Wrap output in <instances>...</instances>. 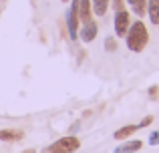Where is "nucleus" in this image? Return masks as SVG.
Returning a JSON list of instances; mask_svg holds the SVG:
<instances>
[{"mask_svg":"<svg viewBox=\"0 0 159 153\" xmlns=\"http://www.w3.org/2000/svg\"><path fill=\"white\" fill-rule=\"evenodd\" d=\"M97 34H99V24L95 22H87V24H83L81 28H79V38L83 40V43H93L95 38H97Z\"/></svg>","mask_w":159,"mask_h":153,"instance_id":"5","label":"nucleus"},{"mask_svg":"<svg viewBox=\"0 0 159 153\" xmlns=\"http://www.w3.org/2000/svg\"><path fill=\"white\" fill-rule=\"evenodd\" d=\"M109 8H113V10H123L125 8V4H123V0H111V4H109Z\"/></svg>","mask_w":159,"mask_h":153,"instance_id":"14","label":"nucleus"},{"mask_svg":"<svg viewBox=\"0 0 159 153\" xmlns=\"http://www.w3.org/2000/svg\"><path fill=\"white\" fill-rule=\"evenodd\" d=\"M79 18H81V24L93 22V4H91V0H79Z\"/></svg>","mask_w":159,"mask_h":153,"instance_id":"6","label":"nucleus"},{"mask_svg":"<svg viewBox=\"0 0 159 153\" xmlns=\"http://www.w3.org/2000/svg\"><path fill=\"white\" fill-rule=\"evenodd\" d=\"M65 22H66V30H69L70 40H77L79 36V24H81V18H79V0H69V8H66L65 14Z\"/></svg>","mask_w":159,"mask_h":153,"instance_id":"2","label":"nucleus"},{"mask_svg":"<svg viewBox=\"0 0 159 153\" xmlns=\"http://www.w3.org/2000/svg\"><path fill=\"white\" fill-rule=\"evenodd\" d=\"M115 48H117L115 36H107V38H105V51H115Z\"/></svg>","mask_w":159,"mask_h":153,"instance_id":"13","label":"nucleus"},{"mask_svg":"<svg viewBox=\"0 0 159 153\" xmlns=\"http://www.w3.org/2000/svg\"><path fill=\"white\" fill-rule=\"evenodd\" d=\"M113 26H115V36L117 38H125L129 26H131V14L129 10H117L115 12V18H113Z\"/></svg>","mask_w":159,"mask_h":153,"instance_id":"4","label":"nucleus"},{"mask_svg":"<svg viewBox=\"0 0 159 153\" xmlns=\"http://www.w3.org/2000/svg\"><path fill=\"white\" fill-rule=\"evenodd\" d=\"M129 8L133 10V14H137L139 18H143L145 8H147V0H127Z\"/></svg>","mask_w":159,"mask_h":153,"instance_id":"10","label":"nucleus"},{"mask_svg":"<svg viewBox=\"0 0 159 153\" xmlns=\"http://www.w3.org/2000/svg\"><path fill=\"white\" fill-rule=\"evenodd\" d=\"M137 129H139V125H125V127H121V129H117L113 137L115 139H127V137H131Z\"/></svg>","mask_w":159,"mask_h":153,"instance_id":"12","label":"nucleus"},{"mask_svg":"<svg viewBox=\"0 0 159 153\" xmlns=\"http://www.w3.org/2000/svg\"><path fill=\"white\" fill-rule=\"evenodd\" d=\"M91 4H93V14L105 16L107 10H109V4H111V0H91Z\"/></svg>","mask_w":159,"mask_h":153,"instance_id":"11","label":"nucleus"},{"mask_svg":"<svg viewBox=\"0 0 159 153\" xmlns=\"http://www.w3.org/2000/svg\"><path fill=\"white\" fill-rule=\"evenodd\" d=\"M145 14L149 16V22H151L153 26H159V0H147Z\"/></svg>","mask_w":159,"mask_h":153,"instance_id":"7","label":"nucleus"},{"mask_svg":"<svg viewBox=\"0 0 159 153\" xmlns=\"http://www.w3.org/2000/svg\"><path fill=\"white\" fill-rule=\"evenodd\" d=\"M24 137L22 131L16 129H0V141H20Z\"/></svg>","mask_w":159,"mask_h":153,"instance_id":"9","label":"nucleus"},{"mask_svg":"<svg viewBox=\"0 0 159 153\" xmlns=\"http://www.w3.org/2000/svg\"><path fill=\"white\" fill-rule=\"evenodd\" d=\"M149 43V30L145 26V22L141 18L133 20L131 26H129L127 34H125V44L131 52H143L145 47Z\"/></svg>","mask_w":159,"mask_h":153,"instance_id":"1","label":"nucleus"},{"mask_svg":"<svg viewBox=\"0 0 159 153\" xmlns=\"http://www.w3.org/2000/svg\"><path fill=\"white\" fill-rule=\"evenodd\" d=\"M22 153H36V151H34V149H24Z\"/></svg>","mask_w":159,"mask_h":153,"instance_id":"18","label":"nucleus"},{"mask_svg":"<svg viewBox=\"0 0 159 153\" xmlns=\"http://www.w3.org/2000/svg\"><path fill=\"white\" fill-rule=\"evenodd\" d=\"M141 147H143V143L139 141V139H129V141H125L123 145H119L113 153H135L139 151Z\"/></svg>","mask_w":159,"mask_h":153,"instance_id":"8","label":"nucleus"},{"mask_svg":"<svg viewBox=\"0 0 159 153\" xmlns=\"http://www.w3.org/2000/svg\"><path fill=\"white\" fill-rule=\"evenodd\" d=\"M149 145H159V129L149 135Z\"/></svg>","mask_w":159,"mask_h":153,"instance_id":"15","label":"nucleus"},{"mask_svg":"<svg viewBox=\"0 0 159 153\" xmlns=\"http://www.w3.org/2000/svg\"><path fill=\"white\" fill-rule=\"evenodd\" d=\"M79 147H81V139L75 135H66V137H61L54 143H51L44 149V153H75Z\"/></svg>","mask_w":159,"mask_h":153,"instance_id":"3","label":"nucleus"},{"mask_svg":"<svg viewBox=\"0 0 159 153\" xmlns=\"http://www.w3.org/2000/svg\"><path fill=\"white\" fill-rule=\"evenodd\" d=\"M157 93H159V89H157V87H151V89H149V97H151V99L155 97Z\"/></svg>","mask_w":159,"mask_h":153,"instance_id":"17","label":"nucleus"},{"mask_svg":"<svg viewBox=\"0 0 159 153\" xmlns=\"http://www.w3.org/2000/svg\"><path fill=\"white\" fill-rule=\"evenodd\" d=\"M151 123H153V117H151V115H147V117H145L143 121L139 123V129H141V127H149V125H151Z\"/></svg>","mask_w":159,"mask_h":153,"instance_id":"16","label":"nucleus"},{"mask_svg":"<svg viewBox=\"0 0 159 153\" xmlns=\"http://www.w3.org/2000/svg\"><path fill=\"white\" fill-rule=\"evenodd\" d=\"M61 2H69V0H61Z\"/></svg>","mask_w":159,"mask_h":153,"instance_id":"19","label":"nucleus"}]
</instances>
